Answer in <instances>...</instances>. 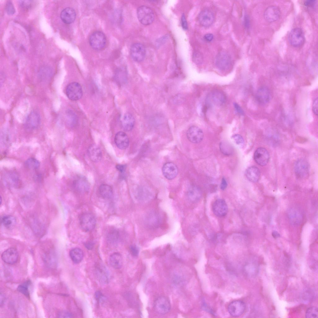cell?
Listing matches in <instances>:
<instances>
[{"instance_id":"obj_32","label":"cell","mask_w":318,"mask_h":318,"mask_svg":"<svg viewBox=\"0 0 318 318\" xmlns=\"http://www.w3.org/2000/svg\"><path fill=\"white\" fill-rule=\"evenodd\" d=\"M69 255L72 261L75 264L80 263L82 260L84 253L83 251L79 248H75L70 252Z\"/></svg>"},{"instance_id":"obj_52","label":"cell","mask_w":318,"mask_h":318,"mask_svg":"<svg viewBox=\"0 0 318 318\" xmlns=\"http://www.w3.org/2000/svg\"><path fill=\"white\" fill-rule=\"evenodd\" d=\"M234 106L236 111L238 114L241 115H244V112L243 110L238 103H234Z\"/></svg>"},{"instance_id":"obj_1","label":"cell","mask_w":318,"mask_h":318,"mask_svg":"<svg viewBox=\"0 0 318 318\" xmlns=\"http://www.w3.org/2000/svg\"><path fill=\"white\" fill-rule=\"evenodd\" d=\"M137 18L142 24L147 25L154 21V15L152 10L149 7L142 6L138 8L137 11Z\"/></svg>"},{"instance_id":"obj_11","label":"cell","mask_w":318,"mask_h":318,"mask_svg":"<svg viewBox=\"0 0 318 318\" xmlns=\"http://www.w3.org/2000/svg\"><path fill=\"white\" fill-rule=\"evenodd\" d=\"M213 213L219 217L225 216L228 211V207L225 201L223 199H218L213 202L212 206Z\"/></svg>"},{"instance_id":"obj_9","label":"cell","mask_w":318,"mask_h":318,"mask_svg":"<svg viewBox=\"0 0 318 318\" xmlns=\"http://www.w3.org/2000/svg\"><path fill=\"white\" fill-rule=\"evenodd\" d=\"M130 52L133 59L137 62L143 61L146 54L145 47L142 44L139 43H136L132 45Z\"/></svg>"},{"instance_id":"obj_3","label":"cell","mask_w":318,"mask_h":318,"mask_svg":"<svg viewBox=\"0 0 318 318\" xmlns=\"http://www.w3.org/2000/svg\"><path fill=\"white\" fill-rule=\"evenodd\" d=\"M89 41L91 46L96 50L103 49L106 44V39L105 34L100 31L93 33L89 37Z\"/></svg>"},{"instance_id":"obj_36","label":"cell","mask_w":318,"mask_h":318,"mask_svg":"<svg viewBox=\"0 0 318 318\" xmlns=\"http://www.w3.org/2000/svg\"><path fill=\"white\" fill-rule=\"evenodd\" d=\"M66 121L67 125L72 127L75 126L77 122V118L75 114L71 110H67L66 112Z\"/></svg>"},{"instance_id":"obj_50","label":"cell","mask_w":318,"mask_h":318,"mask_svg":"<svg viewBox=\"0 0 318 318\" xmlns=\"http://www.w3.org/2000/svg\"><path fill=\"white\" fill-rule=\"evenodd\" d=\"M318 98H317L314 100L312 105V110L314 114L318 115Z\"/></svg>"},{"instance_id":"obj_4","label":"cell","mask_w":318,"mask_h":318,"mask_svg":"<svg viewBox=\"0 0 318 318\" xmlns=\"http://www.w3.org/2000/svg\"><path fill=\"white\" fill-rule=\"evenodd\" d=\"M79 221L81 229L85 232H89L93 230L96 224L94 216L88 212L82 214L79 217Z\"/></svg>"},{"instance_id":"obj_34","label":"cell","mask_w":318,"mask_h":318,"mask_svg":"<svg viewBox=\"0 0 318 318\" xmlns=\"http://www.w3.org/2000/svg\"><path fill=\"white\" fill-rule=\"evenodd\" d=\"M99 190L101 196L104 198L109 199L112 197L113 189L109 185L102 184L100 186Z\"/></svg>"},{"instance_id":"obj_16","label":"cell","mask_w":318,"mask_h":318,"mask_svg":"<svg viewBox=\"0 0 318 318\" xmlns=\"http://www.w3.org/2000/svg\"><path fill=\"white\" fill-rule=\"evenodd\" d=\"M281 12L277 6H271L267 7L264 13L265 20L268 22H271L278 20L280 17Z\"/></svg>"},{"instance_id":"obj_21","label":"cell","mask_w":318,"mask_h":318,"mask_svg":"<svg viewBox=\"0 0 318 318\" xmlns=\"http://www.w3.org/2000/svg\"><path fill=\"white\" fill-rule=\"evenodd\" d=\"M74 189L80 193L88 192L90 189L89 184L87 179L82 176L78 177L73 182Z\"/></svg>"},{"instance_id":"obj_14","label":"cell","mask_w":318,"mask_h":318,"mask_svg":"<svg viewBox=\"0 0 318 318\" xmlns=\"http://www.w3.org/2000/svg\"><path fill=\"white\" fill-rule=\"evenodd\" d=\"M187 136L188 140L193 143H198L203 139L204 134L202 130L195 126L190 127L187 132Z\"/></svg>"},{"instance_id":"obj_8","label":"cell","mask_w":318,"mask_h":318,"mask_svg":"<svg viewBox=\"0 0 318 318\" xmlns=\"http://www.w3.org/2000/svg\"><path fill=\"white\" fill-rule=\"evenodd\" d=\"M154 308L158 314H166L169 312L171 308L170 302L166 297L161 296L158 298L154 303Z\"/></svg>"},{"instance_id":"obj_28","label":"cell","mask_w":318,"mask_h":318,"mask_svg":"<svg viewBox=\"0 0 318 318\" xmlns=\"http://www.w3.org/2000/svg\"><path fill=\"white\" fill-rule=\"evenodd\" d=\"M202 194V192L200 188L195 185L190 187L187 192V196L189 199L193 202H196L199 201L201 197Z\"/></svg>"},{"instance_id":"obj_26","label":"cell","mask_w":318,"mask_h":318,"mask_svg":"<svg viewBox=\"0 0 318 318\" xmlns=\"http://www.w3.org/2000/svg\"><path fill=\"white\" fill-rule=\"evenodd\" d=\"M135 122L133 116L129 113H126L124 115L121 120V126L125 130L129 131L133 129Z\"/></svg>"},{"instance_id":"obj_48","label":"cell","mask_w":318,"mask_h":318,"mask_svg":"<svg viewBox=\"0 0 318 318\" xmlns=\"http://www.w3.org/2000/svg\"><path fill=\"white\" fill-rule=\"evenodd\" d=\"M20 4L22 8L27 9L31 5V1L29 0H21L20 1Z\"/></svg>"},{"instance_id":"obj_39","label":"cell","mask_w":318,"mask_h":318,"mask_svg":"<svg viewBox=\"0 0 318 318\" xmlns=\"http://www.w3.org/2000/svg\"><path fill=\"white\" fill-rule=\"evenodd\" d=\"M25 166L28 169L35 170L39 167L40 162L34 158H30L25 161Z\"/></svg>"},{"instance_id":"obj_46","label":"cell","mask_w":318,"mask_h":318,"mask_svg":"<svg viewBox=\"0 0 318 318\" xmlns=\"http://www.w3.org/2000/svg\"><path fill=\"white\" fill-rule=\"evenodd\" d=\"M60 318H72L73 315L70 312L66 311H62L60 312L58 315Z\"/></svg>"},{"instance_id":"obj_37","label":"cell","mask_w":318,"mask_h":318,"mask_svg":"<svg viewBox=\"0 0 318 318\" xmlns=\"http://www.w3.org/2000/svg\"><path fill=\"white\" fill-rule=\"evenodd\" d=\"M31 284V281L28 280L20 284L17 288V291L27 298H30L29 287Z\"/></svg>"},{"instance_id":"obj_27","label":"cell","mask_w":318,"mask_h":318,"mask_svg":"<svg viewBox=\"0 0 318 318\" xmlns=\"http://www.w3.org/2000/svg\"><path fill=\"white\" fill-rule=\"evenodd\" d=\"M247 179L252 182H257L260 177V172L259 169L256 166H252L248 168L245 172Z\"/></svg>"},{"instance_id":"obj_53","label":"cell","mask_w":318,"mask_h":318,"mask_svg":"<svg viewBox=\"0 0 318 318\" xmlns=\"http://www.w3.org/2000/svg\"><path fill=\"white\" fill-rule=\"evenodd\" d=\"M116 169L119 172L122 173L125 171L126 166L124 164H117L116 166Z\"/></svg>"},{"instance_id":"obj_22","label":"cell","mask_w":318,"mask_h":318,"mask_svg":"<svg viewBox=\"0 0 318 318\" xmlns=\"http://www.w3.org/2000/svg\"><path fill=\"white\" fill-rule=\"evenodd\" d=\"M2 180L6 184L10 186H18L20 183L18 175L12 171H7L2 176Z\"/></svg>"},{"instance_id":"obj_25","label":"cell","mask_w":318,"mask_h":318,"mask_svg":"<svg viewBox=\"0 0 318 318\" xmlns=\"http://www.w3.org/2000/svg\"><path fill=\"white\" fill-rule=\"evenodd\" d=\"M88 155L91 160L93 162L99 161L102 157V153L100 148L95 144L91 145L88 150Z\"/></svg>"},{"instance_id":"obj_54","label":"cell","mask_w":318,"mask_h":318,"mask_svg":"<svg viewBox=\"0 0 318 318\" xmlns=\"http://www.w3.org/2000/svg\"><path fill=\"white\" fill-rule=\"evenodd\" d=\"M227 186V183L226 179L224 178H222L220 185V188L222 190L226 189Z\"/></svg>"},{"instance_id":"obj_60","label":"cell","mask_w":318,"mask_h":318,"mask_svg":"<svg viewBox=\"0 0 318 318\" xmlns=\"http://www.w3.org/2000/svg\"><path fill=\"white\" fill-rule=\"evenodd\" d=\"M249 20V19H248V17L247 16H246L245 17V25H246V26L247 27H248V25H249V20Z\"/></svg>"},{"instance_id":"obj_59","label":"cell","mask_w":318,"mask_h":318,"mask_svg":"<svg viewBox=\"0 0 318 318\" xmlns=\"http://www.w3.org/2000/svg\"><path fill=\"white\" fill-rule=\"evenodd\" d=\"M272 234L273 237L275 238H278L280 237L279 233L276 231H273Z\"/></svg>"},{"instance_id":"obj_19","label":"cell","mask_w":318,"mask_h":318,"mask_svg":"<svg viewBox=\"0 0 318 318\" xmlns=\"http://www.w3.org/2000/svg\"><path fill=\"white\" fill-rule=\"evenodd\" d=\"M162 172L164 177L167 179L171 180L177 175L178 169L177 166L171 162L165 163L162 168Z\"/></svg>"},{"instance_id":"obj_13","label":"cell","mask_w":318,"mask_h":318,"mask_svg":"<svg viewBox=\"0 0 318 318\" xmlns=\"http://www.w3.org/2000/svg\"><path fill=\"white\" fill-rule=\"evenodd\" d=\"M226 101V97L224 93L219 90L212 91L208 95L207 102L217 106L224 104Z\"/></svg>"},{"instance_id":"obj_17","label":"cell","mask_w":318,"mask_h":318,"mask_svg":"<svg viewBox=\"0 0 318 318\" xmlns=\"http://www.w3.org/2000/svg\"><path fill=\"white\" fill-rule=\"evenodd\" d=\"M1 258L4 262L8 264H13L17 261L18 253L16 249L11 248L7 249L2 253Z\"/></svg>"},{"instance_id":"obj_18","label":"cell","mask_w":318,"mask_h":318,"mask_svg":"<svg viewBox=\"0 0 318 318\" xmlns=\"http://www.w3.org/2000/svg\"><path fill=\"white\" fill-rule=\"evenodd\" d=\"M215 16L213 13L208 10H204L200 12L198 16L200 24L204 27L211 25L213 23Z\"/></svg>"},{"instance_id":"obj_44","label":"cell","mask_w":318,"mask_h":318,"mask_svg":"<svg viewBox=\"0 0 318 318\" xmlns=\"http://www.w3.org/2000/svg\"><path fill=\"white\" fill-rule=\"evenodd\" d=\"M6 10L7 13L10 15H13L15 12L14 7L11 1L7 2L6 6Z\"/></svg>"},{"instance_id":"obj_41","label":"cell","mask_w":318,"mask_h":318,"mask_svg":"<svg viewBox=\"0 0 318 318\" xmlns=\"http://www.w3.org/2000/svg\"><path fill=\"white\" fill-rule=\"evenodd\" d=\"M306 317L307 318H317L318 317V309L315 307L309 308L306 313Z\"/></svg>"},{"instance_id":"obj_10","label":"cell","mask_w":318,"mask_h":318,"mask_svg":"<svg viewBox=\"0 0 318 318\" xmlns=\"http://www.w3.org/2000/svg\"><path fill=\"white\" fill-rule=\"evenodd\" d=\"M41 121L40 116L37 111L31 112L28 115L25 123V127L28 130H34L39 126Z\"/></svg>"},{"instance_id":"obj_31","label":"cell","mask_w":318,"mask_h":318,"mask_svg":"<svg viewBox=\"0 0 318 318\" xmlns=\"http://www.w3.org/2000/svg\"><path fill=\"white\" fill-rule=\"evenodd\" d=\"M245 271L246 274L250 277H253L256 275L258 271L257 263L253 261H250L246 264Z\"/></svg>"},{"instance_id":"obj_45","label":"cell","mask_w":318,"mask_h":318,"mask_svg":"<svg viewBox=\"0 0 318 318\" xmlns=\"http://www.w3.org/2000/svg\"><path fill=\"white\" fill-rule=\"evenodd\" d=\"M194 61L197 64H200L203 61L202 55L199 52H195L193 55Z\"/></svg>"},{"instance_id":"obj_35","label":"cell","mask_w":318,"mask_h":318,"mask_svg":"<svg viewBox=\"0 0 318 318\" xmlns=\"http://www.w3.org/2000/svg\"><path fill=\"white\" fill-rule=\"evenodd\" d=\"M1 223L6 228L11 229L15 225L16 220L13 216L7 215H5L1 217Z\"/></svg>"},{"instance_id":"obj_24","label":"cell","mask_w":318,"mask_h":318,"mask_svg":"<svg viewBox=\"0 0 318 318\" xmlns=\"http://www.w3.org/2000/svg\"><path fill=\"white\" fill-rule=\"evenodd\" d=\"M76 14L72 8L68 7L64 9L61 12L60 17L62 21L66 24H70L75 20Z\"/></svg>"},{"instance_id":"obj_6","label":"cell","mask_w":318,"mask_h":318,"mask_svg":"<svg viewBox=\"0 0 318 318\" xmlns=\"http://www.w3.org/2000/svg\"><path fill=\"white\" fill-rule=\"evenodd\" d=\"M288 39L289 43L293 46H301L304 43L305 40L303 30L299 28L293 29L289 33Z\"/></svg>"},{"instance_id":"obj_5","label":"cell","mask_w":318,"mask_h":318,"mask_svg":"<svg viewBox=\"0 0 318 318\" xmlns=\"http://www.w3.org/2000/svg\"><path fill=\"white\" fill-rule=\"evenodd\" d=\"M66 93L68 98L72 101H77L80 99L83 93L81 85L76 82L71 83L67 85L66 88Z\"/></svg>"},{"instance_id":"obj_57","label":"cell","mask_w":318,"mask_h":318,"mask_svg":"<svg viewBox=\"0 0 318 318\" xmlns=\"http://www.w3.org/2000/svg\"><path fill=\"white\" fill-rule=\"evenodd\" d=\"M315 2L316 1L314 0H307L305 2L304 4L308 7H312L315 4Z\"/></svg>"},{"instance_id":"obj_51","label":"cell","mask_w":318,"mask_h":318,"mask_svg":"<svg viewBox=\"0 0 318 318\" xmlns=\"http://www.w3.org/2000/svg\"><path fill=\"white\" fill-rule=\"evenodd\" d=\"M181 25L183 29L185 30L188 29V24L185 16L184 14H182L181 18Z\"/></svg>"},{"instance_id":"obj_12","label":"cell","mask_w":318,"mask_h":318,"mask_svg":"<svg viewBox=\"0 0 318 318\" xmlns=\"http://www.w3.org/2000/svg\"><path fill=\"white\" fill-rule=\"evenodd\" d=\"M246 308L244 303L240 300H236L231 302L228 307L229 314L234 317H238L242 315Z\"/></svg>"},{"instance_id":"obj_56","label":"cell","mask_w":318,"mask_h":318,"mask_svg":"<svg viewBox=\"0 0 318 318\" xmlns=\"http://www.w3.org/2000/svg\"><path fill=\"white\" fill-rule=\"evenodd\" d=\"M204 39L207 41L210 42L213 39V36L211 34H207L204 35Z\"/></svg>"},{"instance_id":"obj_30","label":"cell","mask_w":318,"mask_h":318,"mask_svg":"<svg viewBox=\"0 0 318 318\" xmlns=\"http://www.w3.org/2000/svg\"><path fill=\"white\" fill-rule=\"evenodd\" d=\"M109 262L113 268L117 269H120L123 264L122 257L119 253H114L110 256Z\"/></svg>"},{"instance_id":"obj_7","label":"cell","mask_w":318,"mask_h":318,"mask_svg":"<svg viewBox=\"0 0 318 318\" xmlns=\"http://www.w3.org/2000/svg\"><path fill=\"white\" fill-rule=\"evenodd\" d=\"M294 168L296 175L298 178L304 179L308 176L309 165L305 160L301 159L297 160L294 164Z\"/></svg>"},{"instance_id":"obj_38","label":"cell","mask_w":318,"mask_h":318,"mask_svg":"<svg viewBox=\"0 0 318 318\" xmlns=\"http://www.w3.org/2000/svg\"><path fill=\"white\" fill-rule=\"evenodd\" d=\"M119 233L118 230L115 229H111L109 231L107 234V240L111 243H115L119 239Z\"/></svg>"},{"instance_id":"obj_47","label":"cell","mask_w":318,"mask_h":318,"mask_svg":"<svg viewBox=\"0 0 318 318\" xmlns=\"http://www.w3.org/2000/svg\"><path fill=\"white\" fill-rule=\"evenodd\" d=\"M129 251L131 254L133 256H137L139 253L138 248L135 245H132L129 247Z\"/></svg>"},{"instance_id":"obj_58","label":"cell","mask_w":318,"mask_h":318,"mask_svg":"<svg viewBox=\"0 0 318 318\" xmlns=\"http://www.w3.org/2000/svg\"><path fill=\"white\" fill-rule=\"evenodd\" d=\"M203 303L202 305V308L205 310L207 311L212 313H213L211 309H210V308H209L207 307V304L205 303V302H203Z\"/></svg>"},{"instance_id":"obj_42","label":"cell","mask_w":318,"mask_h":318,"mask_svg":"<svg viewBox=\"0 0 318 318\" xmlns=\"http://www.w3.org/2000/svg\"><path fill=\"white\" fill-rule=\"evenodd\" d=\"M40 71V74L44 79H47L50 77L52 72L50 68L48 67H42Z\"/></svg>"},{"instance_id":"obj_29","label":"cell","mask_w":318,"mask_h":318,"mask_svg":"<svg viewBox=\"0 0 318 318\" xmlns=\"http://www.w3.org/2000/svg\"><path fill=\"white\" fill-rule=\"evenodd\" d=\"M106 267L99 265L96 267L95 274L97 278L102 283H106L108 280V274Z\"/></svg>"},{"instance_id":"obj_15","label":"cell","mask_w":318,"mask_h":318,"mask_svg":"<svg viewBox=\"0 0 318 318\" xmlns=\"http://www.w3.org/2000/svg\"><path fill=\"white\" fill-rule=\"evenodd\" d=\"M254 157L255 162L260 166H263L266 165L268 162L270 155L266 149L260 147L256 150Z\"/></svg>"},{"instance_id":"obj_49","label":"cell","mask_w":318,"mask_h":318,"mask_svg":"<svg viewBox=\"0 0 318 318\" xmlns=\"http://www.w3.org/2000/svg\"><path fill=\"white\" fill-rule=\"evenodd\" d=\"M95 297L98 302H100L104 299V296L101 292L99 291H96L95 293Z\"/></svg>"},{"instance_id":"obj_40","label":"cell","mask_w":318,"mask_h":318,"mask_svg":"<svg viewBox=\"0 0 318 318\" xmlns=\"http://www.w3.org/2000/svg\"><path fill=\"white\" fill-rule=\"evenodd\" d=\"M220 148L221 151L225 155H229L233 153L232 147L226 143H221L220 144Z\"/></svg>"},{"instance_id":"obj_43","label":"cell","mask_w":318,"mask_h":318,"mask_svg":"<svg viewBox=\"0 0 318 318\" xmlns=\"http://www.w3.org/2000/svg\"><path fill=\"white\" fill-rule=\"evenodd\" d=\"M232 139L237 144L241 146H243L244 145V139L241 135L238 134H234L232 136Z\"/></svg>"},{"instance_id":"obj_20","label":"cell","mask_w":318,"mask_h":318,"mask_svg":"<svg viewBox=\"0 0 318 318\" xmlns=\"http://www.w3.org/2000/svg\"><path fill=\"white\" fill-rule=\"evenodd\" d=\"M270 93L268 88L266 86H261L257 90L256 98L257 102L262 104L268 103L270 98Z\"/></svg>"},{"instance_id":"obj_33","label":"cell","mask_w":318,"mask_h":318,"mask_svg":"<svg viewBox=\"0 0 318 318\" xmlns=\"http://www.w3.org/2000/svg\"><path fill=\"white\" fill-rule=\"evenodd\" d=\"M288 216L291 222L293 224L298 225L302 221V214L298 210L291 209L288 211Z\"/></svg>"},{"instance_id":"obj_23","label":"cell","mask_w":318,"mask_h":318,"mask_svg":"<svg viewBox=\"0 0 318 318\" xmlns=\"http://www.w3.org/2000/svg\"><path fill=\"white\" fill-rule=\"evenodd\" d=\"M115 143L119 149H125L126 148L129 144V140L126 134L124 132H117L115 137Z\"/></svg>"},{"instance_id":"obj_2","label":"cell","mask_w":318,"mask_h":318,"mask_svg":"<svg viewBox=\"0 0 318 318\" xmlns=\"http://www.w3.org/2000/svg\"><path fill=\"white\" fill-rule=\"evenodd\" d=\"M215 64L219 70L223 71L229 70L232 67L233 62L230 55L225 51H221L217 55Z\"/></svg>"},{"instance_id":"obj_55","label":"cell","mask_w":318,"mask_h":318,"mask_svg":"<svg viewBox=\"0 0 318 318\" xmlns=\"http://www.w3.org/2000/svg\"><path fill=\"white\" fill-rule=\"evenodd\" d=\"M85 248L89 250L92 249L94 245V243L91 241H88L85 242L84 244Z\"/></svg>"}]
</instances>
